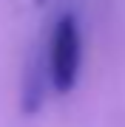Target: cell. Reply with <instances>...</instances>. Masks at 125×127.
<instances>
[{"label": "cell", "mask_w": 125, "mask_h": 127, "mask_svg": "<svg viewBox=\"0 0 125 127\" xmlns=\"http://www.w3.org/2000/svg\"><path fill=\"white\" fill-rule=\"evenodd\" d=\"M80 59H83V40L74 14H63L54 23L48 45V79L57 93L74 91L80 76Z\"/></svg>", "instance_id": "obj_1"}, {"label": "cell", "mask_w": 125, "mask_h": 127, "mask_svg": "<svg viewBox=\"0 0 125 127\" xmlns=\"http://www.w3.org/2000/svg\"><path fill=\"white\" fill-rule=\"evenodd\" d=\"M48 71L46 65H43V57L37 54L28 62V68L23 73V93H20V110L23 113H37L43 107V102H46V88H48Z\"/></svg>", "instance_id": "obj_2"}, {"label": "cell", "mask_w": 125, "mask_h": 127, "mask_svg": "<svg viewBox=\"0 0 125 127\" xmlns=\"http://www.w3.org/2000/svg\"><path fill=\"white\" fill-rule=\"evenodd\" d=\"M48 3V0H34V6H46Z\"/></svg>", "instance_id": "obj_3"}]
</instances>
